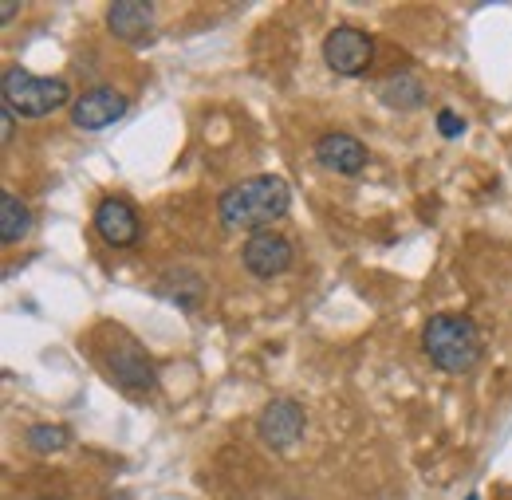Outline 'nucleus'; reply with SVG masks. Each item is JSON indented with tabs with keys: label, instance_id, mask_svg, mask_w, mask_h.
Masks as SVG:
<instances>
[{
	"label": "nucleus",
	"instance_id": "obj_11",
	"mask_svg": "<svg viewBox=\"0 0 512 500\" xmlns=\"http://www.w3.org/2000/svg\"><path fill=\"white\" fill-rule=\"evenodd\" d=\"M107 28L115 40L123 44H142L150 32H154V4H142V0H115L107 8Z\"/></svg>",
	"mask_w": 512,
	"mask_h": 500
},
{
	"label": "nucleus",
	"instance_id": "obj_20",
	"mask_svg": "<svg viewBox=\"0 0 512 500\" xmlns=\"http://www.w3.org/2000/svg\"><path fill=\"white\" fill-rule=\"evenodd\" d=\"M40 500H64V497H40Z\"/></svg>",
	"mask_w": 512,
	"mask_h": 500
},
{
	"label": "nucleus",
	"instance_id": "obj_4",
	"mask_svg": "<svg viewBox=\"0 0 512 500\" xmlns=\"http://www.w3.org/2000/svg\"><path fill=\"white\" fill-rule=\"evenodd\" d=\"M103 367H107V378L123 390V394H150L154 390V363L150 355L130 339L127 331H115L103 347Z\"/></svg>",
	"mask_w": 512,
	"mask_h": 500
},
{
	"label": "nucleus",
	"instance_id": "obj_1",
	"mask_svg": "<svg viewBox=\"0 0 512 500\" xmlns=\"http://www.w3.org/2000/svg\"><path fill=\"white\" fill-rule=\"evenodd\" d=\"M292 205V189L276 174H260L241 186L225 189L217 197V213L225 229H249V233H264L272 221H280Z\"/></svg>",
	"mask_w": 512,
	"mask_h": 500
},
{
	"label": "nucleus",
	"instance_id": "obj_15",
	"mask_svg": "<svg viewBox=\"0 0 512 500\" xmlns=\"http://www.w3.org/2000/svg\"><path fill=\"white\" fill-rule=\"evenodd\" d=\"M24 445L32 453H40V457H52V453H60V449L71 445V430L67 426H32L24 434Z\"/></svg>",
	"mask_w": 512,
	"mask_h": 500
},
{
	"label": "nucleus",
	"instance_id": "obj_6",
	"mask_svg": "<svg viewBox=\"0 0 512 500\" xmlns=\"http://www.w3.org/2000/svg\"><path fill=\"white\" fill-rule=\"evenodd\" d=\"M304 426H308V414L292 398H276L256 414V434L268 449H292L304 438Z\"/></svg>",
	"mask_w": 512,
	"mask_h": 500
},
{
	"label": "nucleus",
	"instance_id": "obj_3",
	"mask_svg": "<svg viewBox=\"0 0 512 500\" xmlns=\"http://www.w3.org/2000/svg\"><path fill=\"white\" fill-rule=\"evenodd\" d=\"M67 99H71V87L64 79L32 75L28 67H8L0 79V103L16 119H44V115L60 111Z\"/></svg>",
	"mask_w": 512,
	"mask_h": 500
},
{
	"label": "nucleus",
	"instance_id": "obj_14",
	"mask_svg": "<svg viewBox=\"0 0 512 500\" xmlns=\"http://www.w3.org/2000/svg\"><path fill=\"white\" fill-rule=\"evenodd\" d=\"M379 99H383L386 107H394V111H414V107H422L426 91H422V83L414 75H390L379 87Z\"/></svg>",
	"mask_w": 512,
	"mask_h": 500
},
{
	"label": "nucleus",
	"instance_id": "obj_5",
	"mask_svg": "<svg viewBox=\"0 0 512 500\" xmlns=\"http://www.w3.org/2000/svg\"><path fill=\"white\" fill-rule=\"evenodd\" d=\"M375 60V40L351 24H339L323 36V63L335 71V75H363Z\"/></svg>",
	"mask_w": 512,
	"mask_h": 500
},
{
	"label": "nucleus",
	"instance_id": "obj_18",
	"mask_svg": "<svg viewBox=\"0 0 512 500\" xmlns=\"http://www.w3.org/2000/svg\"><path fill=\"white\" fill-rule=\"evenodd\" d=\"M16 12H20V4H12V0H4V4H0V24H8V20L16 16Z\"/></svg>",
	"mask_w": 512,
	"mask_h": 500
},
{
	"label": "nucleus",
	"instance_id": "obj_17",
	"mask_svg": "<svg viewBox=\"0 0 512 500\" xmlns=\"http://www.w3.org/2000/svg\"><path fill=\"white\" fill-rule=\"evenodd\" d=\"M12 130H16V115L8 107H0V134H4V142H12Z\"/></svg>",
	"mask_w": 512,
	"mask_h": 500
},
{
	"label": "nucleus",
	"instance_id": "obj_16",
	"mask_svg": "<svg viewBox=\"0 0 512 500\" xmlns=\"http://www.w3.org/2000/svg\"><path fill=\"white\" fill-rule=\"evenodd\" d=\"M438 130H442V138H461L465 134V119L457 111H438Z\"/></svg>",
	"mask_w": 512,
	"mask_h": 500
},
{
	"label": "nucleus",
	"instance_id": "obj_12",
	"mask_svg": "<svg viewBox=\"0 0 512 500\" xmlns=\"http://www.w3.org/2000/svg\"><path fill=\"white\" fill-rule=\"evenodd\" d=\"M158 296L174 300L182 312H193V308L201 304V296H205V280H201L197 272H190V268L166 272V276H162V284H158Z\"/></svg>",
	"mask_w": 512,
	"mask_h": 500
},
{
	"label": "nucleus",
	"instance_id": "obj_8",
	"mask_svg": "<svg viewBox=\"0 0 512 500\" xmlns=\"http://www.w3.org/2000/svg\"><path fill=\"white\" fill-rule=\"evenodd\" d=\"M241 260H245V268L253 272L256 280H272V276H280V272L292 268V241L280 237V233H272V229L253 233V237L245 241Z\"/></svg>",
	"mask_w": 512,
	"mask_h": 500
},
{
	"label": "nucleus",
	"instance_id": "obj_13",
	"mask_svg": "<svg viewBox=\"0 0 512 500\" xmlns=\"http://www.w3.org/2000/svg\"><path fill=\"white\" fill-rule=\"evenodd\" d=\"M28 229H32L28 205L16 193H0V241L4 245H16V241L28 237Z\"/></svg>",
	"mask_w": 512,
	"mask_h": 500
},
{
	"label": "nucleus",
	"instance_id": "obj_9",
	"mask_svg": "<svg viewBox=\"0 0 512 500\" xmlns=\"http://www.w3.org/2000/svg\"><path fill=\"white\" fill-rule=\"evenodd\" d=\"M316 162L331 174H359L367 166V146L347 130H327L316 138Z\"/></svg>",
	"mask_w": 512,
	"mask_h": 500
},
{
	"label": "nucleus",
	"instance_id": "obj_7",
	"mask_svg": "<svg viewBox=\"0 0 512 500\" xmlns=\"http://www.w3.org/2000/svg\"><path fill=\"white\" fill-rule=\"evenodd\" d=\"M130 111V99L115 87H91L75 99L71 107V123L79 130H107L111 123H119Z\"/></svg>",
	"mask_w": 512,
	"mask_h": 500
},
{
	"label": "nucleus",
	"instance_id": "obj_19",
	"mask_svg": "<svg viewBox=\"0 0 512 500\" xmlns=\"http://www.w3.org/2000/svg\"><path fill=\"white\" fill-rule=\"evenodd\" d=\"M465 500H481V497H477V493H469V497H465Z\"/></svg>",
	"mask_w": 512,
	"mask_h": 500
},
{
	"label": "nucleus",
	"instance_id": "obj_10",
	"mask_svg": "<svg viewBox=\"0 0 512 500\" xmlns=\"http://www.w3.org/2000/svg\"><path fill=\"white\" fill-rule=\"evenodd\" d=\"M95 233L111 245V249H130L138 241V213L123 197H103L95 205Z\"/></svg>",
	"mask_w": 512,
	"mask_h": 500
},
{
	"label": "nucleus",
	"instance_id": "obj_2",
	"mask_svg": "<svg viewBox=\"0 0 512 500\" xmlns=\"http://www.w3.org/2000/svg\"><path fill=\"white\" fill-rule=\"evenodd\" d=\"M422 351L430 355V363L446 375H469L481 355V327L469 315H430L426 331H422Z\"/></svg>",
	"mask_w": 512,
	"mask_h": 500
}]
</instances>
